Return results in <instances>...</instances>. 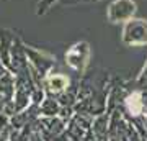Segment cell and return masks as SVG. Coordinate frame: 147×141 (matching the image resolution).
Masks as SVG:
<instances>
[{
	"label": "cell",
	"mask_w": 147,
	"mask_h": 141,
	"mask_svg": "<svg viewBox=\"0 0 147 141\" xmlns=\"http://www.w3.org/2000/svg\"><path fill=\"white\" fill-rule=\"evenodd\" d=\"M0 61H2V59H0Z\"/></svg>",
	"instance_id": "13"
},
{
	"label": "cell",
	"mask_w": 147,
	"mask_h": 141,
	"mask_svg": "<svg viewBox=\"0 0 147 141\" xmlns=\"http://www.w3.org/2000/svg\"><path fill=\"white\" fill-rule=\"evenodd\" d=\"M70 79L64 74H54L51 72L44 79V90H46V95H53V97H59L64 90L69 89L70 85Z\"/></svg>",
	"instance_id": "6"
},
{
	"label": "cell",
	"mask_w": 147,
	"mask_h": 141,
	"mask_svg": "<svg viewBox=\"0 0 147 141\" xmlns=\"http://www.w3.org/2000/svg\"><path fill=\"white\" fill-rule=\"evenodd\" d=\"M90 54H92V49H90V44L87 41H79L72 44L65 51V64L72 69L75 74H82L85 72V69L88 66L90 61Z\"/></svg>",
	"instance_id": "3"
},
{
	"label": "cell",
	"mask_w": 147,
	"mask_h": 141,
	"mask_svg": "<svg viewBox=\"0 0 147 141\" xmlns=\"http://www.w3.org/2000/svg\"><path fill=\"white\" fill-rule=\"evenodd\" d=\"M136 10L137 5L134 0H113L108 5L106 18L110 23H126L127 20L134 18Z\"/></svg>",
	"instance_id": "5"
},
{
	"label": "cell",
	"mask_w": 147,
	"mask_h": 141,
	"mask_svg": "<svg viewBox=\"0 0 147 141\" xmlns=\"http://www.w3.org/2000/svg\"><path fill=\"white\" fill-rule=\"evenodd\" d=\"M59 2H62V0H39V3H38V10H36V15L41 16V15H46L47 12L51 10L56 3Z\"/></svg>",
	"instance_id": "10"
},
{
	"label": "cell",
	"mask_w": 147,
	"mask_h": 141,
	"mask_svg": "<svg viewBox=\"0 0 147 141\" xmlns=\"http://www.w3.org/2000/svg\"><path fill=\"white\" fill-rule=\"evenodd\" d=\"M121 41L124 46L142 48L147 46V20L144 18H131L123 23Z\"/></svg>",
	"instance_id": "2"
},
{
	"label": "cell",
	"mask_w": 147,
	"mask_h": 141,
	"mask_svg": "<svg viewBox=\"0 0 147 141\" xmlns=\"http://www.w3.org/2000/svg\"><path fill=\"white\" fill-rule=\"evenodd\" d=\"M61 112V104H59L57 97L53 95H46L44 100L39 105V115L41 116H57Z\"/></svg>",
	"instance_id": "9"
},
{
	"label": "cell",
	"mask_w": 147,
	"mask_h": 141,
	"mask_svg": "<svg viewBox=\"0 0 147 141\" xmlns=\"http://www.w3.org/2000/svg\"><path fill=\"white\" fill-rule=\"evenodd\" d=\"M123 110L127 120L139 118L147 113V84L136 80L132 87L126 85V95L123 99Z\"/></svg>",
	"instance_id": "1"
},
{
	"label": "cell",
	"mask_w": 147,
	"mask_h": 141,
	"mask_svg": "<svg viewBox=\"0 0 147 141\" xmlns=\"http://www.w3.org/2000/svg\"><path fill=\"white\" fill-rule=\"evenodd\" d=\"M82 141H100V140L96 138V135H95L93 131H92V128H90V130L85 133V136H84V140Z\"/></svg>",
	"instance_id": "12"
},
{
	"label": "cell",
	"mask_w": 147,
	"mask_h": 141,
	"mask_svg": "<svg viewBox=\"0 0 147 141\" xmlns=\"http://www.w3.org/2000/svg\"><path fill=\"white\" fill-rule=\"evenodd\" d=\"M137 82L139 84H147V61L144 64V67H142L141 74H139V77H137Z\"/></svg>",
	"instance_id": "11"
},
{
	"label": "cell",
	"mask_w": 147,
	"mask_h": 141,
	"mask_svg": "<svg viewBox=\"0 0 147 141\" xmlns=\"http://www.w3.org/2000/svg\"><path fill=\"white\" fill-rule=\"evenodd\" d=\"M15 41V35H11L10 30H0V59L10 71L11 67V46Z\"/></svg>",
	"instance_id": "7"
},
{
	"label": "cell",
	"mask_w": 147,
	"mask_h": 141,
	"mask_svg": "<svg viewBox=\"0 0 147 141\" xmlns=\"http://www.w3.org/2000/svg\"><path fill=\"white\" fill-rule=\"evenodd\" d=\"M92 131L100 141H108L110 138V113H101L95 116L92 123Z\"/></svg>",
	"instance_id": "8"
},
{
	"label": "cell",
	"mask_w": 147,
	"mask_h": 141,
	"mask_svg": "<svg viewBox=\"0 0 147 141\" xmlns=\"http://www.w3.org/2000/svg\"><path fill=\"white\" fill-rule=\"evenodd\" d=\"M25 52H26V56H28L30 66L36 69L44 79L53 72V67L56 66V58H54L53 54H49L46 51L34 49V48L28 46V44H25Z\"/></svg>",
	"instance_id": "4"
}]
</instances>
